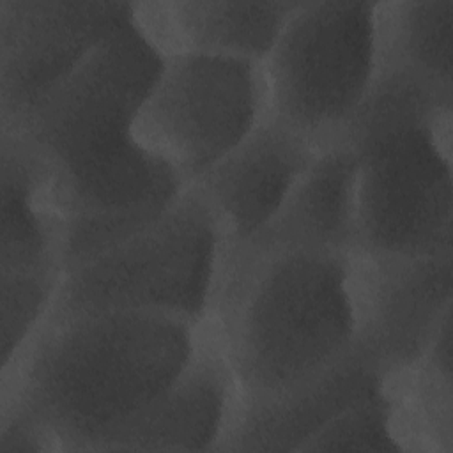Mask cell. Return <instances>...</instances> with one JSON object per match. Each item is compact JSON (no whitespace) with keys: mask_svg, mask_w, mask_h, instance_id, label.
Listing matches in <instances>:
<instances>
[{"mask_svg":"<svg viewBox=\"0 0 453 453\" xmlns=\"http://www.w3.org/2000/svg\"><path fill=\"white\" fill-rule=\"evenodd\" d=\"M67 218L53 172L18 131L0 134V273L62 269Z\"/></svg>","mask_w":453,"mask_h":453,"instance_id":"5bb4252c","label":"cell"},{"mask_svg":"<svg viewBox=\"0 0 453 453\" xmlns=\"http://www.w3.org/2000/svg\"><path fill=\"white\" fill-rule=\"evenodd\" d=\"M237 396L234 370L209 319L182 372L104 451H218Z\"/></svg>","mask_w":453,"mask_h":453,"instance_id":"30bf717a","label":"cell"},{"mask_svg":"<svg viewBox=\"0 0 453 453\" xmlns=\"http://www.w3.org/2000/svg\"><path fill=\"white\" fill-rule=\"evenodd\" d=\"M377 2H301L264 60L269 117L334 143L379 73Z\"/></svg>","mask_w":453,"mask_h":453,"instance_id":"8992f818","label":"cell"},{"mask_svg":"<svg viewBox=\"0 0 453 453\" xmlns=\"http://www.w3.org/2000/svg\"><path fill=\"white\" fill-rule=\"evenodd\" d=\"M62 451L60 441L37 416L12 398H4L0 416V453Z\"/></svg>","mask_w":453,"mask_h":453,"instance_id":"ffe728a7","label":"cell"},{"mask_svg":"<svg viewBox=\"0 0 453 453\" xmlns=\"http://www.w3.org/2000/svg\"><path fill=\"white\" fill-rule=\"evenodd\" d=\"M134 14L133 2L0 0V127L25 120Z\"/></svg>","mask_w":453,"mask_h":453,"instance_id":"ba28073f","label":"cell"},{"mask_svg":"<svg viewBox=\"0 0 453 453\" xmlns=\"http://www.w3.org/2000/svg\"><path fill=\"white\" fill-rule=\"evenodd\" d=\"M409 449L425 448L409 412L403 375H400L393 377L382 391L334 418L301 451L396 453Z\"/></svg>","mask_w":453,"mask_h":453,"instance_id":"e0dca14e","label":"cell"},{"mask_svg":"<svg viewBox=\"0 0 453 453\" xmlns=\"http://www.w3.org/2000/svg\"><path fill=\"white\" fill-rule=\"evenodd\" d=\"M165 53L134 18L16 127L50 163L67 218L64 271L163 214L188 188L134 134Z\"/></svg>","mask_w":453,"mask_h":453,"instance_id":"6da1fadb","label":"cell"},{"mask_svg":"<svg viewBox=\"0 0 453 453\" xmlns=\"http://www.w3.org/2000/svg\"><path fill=\"white\" fill-rule=\"evenodd\" d=\"M200 326L147 311H101L46 324L18 366L11 396L62 451H104L182 372Z\"/></svg>","mask_w":453,"mask_h":453,"instance_id":"7a4b0ae2","label":"cell"},{"mask_svg":"<svg viewBox=\"0 0 453 453\" xmlns=\"http://www.w3.org/2000/svg\"><path fill=\"white\" fill-rule=\"evenodd\" d=\"M451 317L444 320L421 361L403 375L411 416L423 448L451 453Z\"/></svg>","mask_w":453,"mask_h":453,"instance_id":"ac0fdd59","label":"cell"},{"mask_svg":"<svg viewBox=\"0 0 453 453\" xmlns=\"http://www.w3.org/2000/svg\"><path fill=\"white\" fill-rule=\"evenodd\" d=\"M62 278V269L0 273L2 377L18 366L46 326Z\"/></svg>","mask_w":453,"mask_h":453,"instance_id":"d6986e66","label":"cell"},{"mask_svg":"<svg viewBox=\"0 0 453 453\" xmlns=\"http://www.w3.org/2000/svg\"><path fill=\"white\" fill-rule=\"evenodd\" d=\"M453 94L382 71L336 142L356 157L357 239L368 255L453 251Z\"/></svg>","mask_w":453,"mask_h":453,"instance_id":"277c9868","label":"cell"},{"mask_svg":"<svg viewBox=\"0 0 453 453\" xmlns=\"http://www.w3.org/2000/svg\"><path fill=\"white\" fill-rule=\"evenodd\" d=\"M313 140L267 117L195 186L214 209L225 246L260 232L320 152Z\"/></svg>","mask_w":453,"mask_h":453,"instance_id":"7c38bea8","label":"cell"},{"mask_svg":"<svg viewBox=\"0 0 453 453\" xmlns=\"http://www.w3.org/2000/svg\"><path fill=\"white\" fill-rule=\"evenodd\" d=\"M267 117L264 62L175 51L165 55L136 115L134 134L191 186Z\"/></svg>","mask_w":453,"mask_h":453,"instance_id":"52a82bcc","label":"cell"},{"mask_svg":"<svg viewBox=\"0 0 453 453\" xmlns=\"http://www.w3.org/2000/svg\"><path fill=\"white\" fill-rule=\"evenodd\" d=\"M225 242L214 209L188 186L147 226L65 269L46 324L101 311H147L202 326L212 313Z\"/></svg>","mask_w":453,"mask_h":453,"instance_id":"5b68a950","label":"cell"},{"mask_svg":"<svg viewBox=\"0 0 453 453\" xmlns=\"http://www.w3.org/2000/svg\"><path fill=\"white\" fill-rule=\"evenodd\" d=\"M453 251L368 255L359 251L356 345L388 377L409 373L451 317Z\"/></svg>","mask_w":453,"mask_h":453,"instance_id":"9c48e42d","label":"cell"},{"mask_svg":"<svg viewBox=\"0 0 453 453\" xmlns=\"http://www.w3.org/2000/svg\"><path fill=\"white\" fill-rule=\"evenodd\" d=\"M393 377L357 345L322 375L276 395H244L218 451H301L352 405L382 391Z\"/></svg>","mask_w":453,"mask_h":453,"instance_id":"8fae6325","label":"cell"},{"mask_svg":"<svg viewBox=\"0 0 453 453\" xmlns=\"http://www.w3.org/2000/svg\"><path fill=\"white\" fill-rule=\"evenodd\" d=\"M299 4L177 0L159 4V14L136 4V18L165 55L205 51L264 62Z\"/></svg>","mask_w":453,"mask_h":453,"instance_id":"9a60e30c","label":"cell"},{"mask_svg":"<svg viewBox=\"0 0 453 453\" xmlns=\"http://www.w3.org/2000/svg\"><path fill=\"white\" fill-rule=\"evenodd\" d=\"M357 262L359 251L299 250L218 276L211 320L241 393H283L356 347Z\"/></svg>","mask_w":453,"mask_h":453,"instance_id":"3957f363","label":"cell"},{"mask_svg":"<svg viewBox=\"0 0 453 453\" xmlns=\"http://www.w3.org/2000/svg\"><path fill=\"white\" fill-rule=\"evenodd\" d=\"M375 28L379 73H403L453 94V0L377 2Z\"/></svg>","mask_w":453,"mask_h":453,"instance_id":"2e32d148","label":"cell"},{"mask_svg":"<svg viewBox=\"0 0 453 453\" xmlns=\"http://www.w3.org/2000/svg\"><path fill=\"white\" fill-rule=\"evenodd\" d=\"M356 173L345 143L322 147L273 219L248 241L225 246L218 276L287 251H359Z\"/></svg>","mask_w":453,"mask_h":453,"instance_id":"4fadbf2b","label":"cell"}]
</instances>
